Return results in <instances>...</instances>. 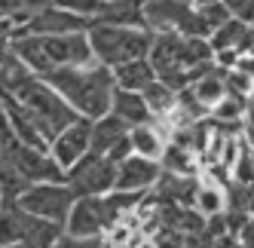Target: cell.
Returning <instances> with one entry per match:
<instances>
[{
    "instance_id": "cell-1",
    "label": "cell",
    "mask_w": 254,
    "mask_h": 248,
    "mask_svg": "<svg viewBox=\"0 0 254 248\" xmlns=\"http://www.w3.org/2000/svg\"><path fill=\"white\" fill-rule=\"evenodd\" d=\"M83 120H98L111 114V101L117 92L114 67L101 62H89L80 67H56L43 77Z\"/></svg>"
},
{
    "instance_id": "cell-2",
    "label": "cell",
    "mask_w": 254,
    "mask_h": 248,
    "mask_svg": "<svg viewBox=\"0 0 254 248\" xmlns=\"http://www.w3.org/2000/svg\"><path fill=\"white\" fill-rule=\"evenodd\" d=\"M86 34H89V46H92L95 62L107 67H120L135 59H147L150 43H153V31L147 28H117V25L89 22Z\"/></svg>"
},
{
    "instance_id": "cell-3",
    "label": "cell",
    "mask_w": 254,
    "mask_h": 248,
    "mask_svg": "<svg viewBox=\"0 0 254 248\" xmlns=\"http://www.w3.org/2000/svg\"><path fill=\"white\" fill-rule=\"evenodd\" d=\"M6 92H9L12 98H19L28 111L37 114L56 135H59L62 129H67L70 123L80 120V114L70 108V104H67L56 89H52V86H49L43 77H37V74H25L22 80L9 83Z\"/></svg>"
},
{
    "instance_id": "cell-4",
    "label": "cell",
    "mask_w": 254,
    "mask_h": 248,
    "mask_svg": "<svg viewBox=\"0 0 254 248\" xmlns=\"http://www.w3.org/2000/svg\"><path fill=\"white\" fill-rule=\"evenodd\" d=\"M77 202V193L70 190L64 181H40V184H28V190L19 196V205L34 218H43L52 224H62L67 221L70 208Z\"/></svg>"
},
{
    "instance_id": "cell-5",
    "label": "cell",
    "mask_w": 254,
    "mask_h": 248,
    "mask_svg": "<svg viewBox=\"0 0 254 248\" xmlns=\"http://www.w3.org/2000/svg\"><path fill=\"white\" fill-rule=\"evenodd\" d=\"M117 166L111 156L104 153H92L89 150L77 166H70L64 175V184L80 196H104L117 187Z\"/></svg>"
},
{
    "instance_id": "cell-6",
    "label": "cell",
    "mask_w": 254,
    "mask_h": 248,
    "mask_svg": "<svg viewBox=\"0 0 254 248\" xmlns=\"http://www.w3.org/2000/svg\"><path fill=\"white\" fill-rule=\"evenodd\" d=\"M6 166H9L15 175H22L28 184L64 181V169L56 163V159H52L49 153H43V150H34V147L22 144L19 138H15V144H12L9 153H6Z\"/></svg>"
},
{
    "instance_id": "cell-7",
    "label": "cell",
    "mask_w": 254,
    "mask_h": 248,
    "mask_svg": "<svg viewBox=\"0 0 254 248\" xmlns=\"http://www.w3.org/2000/svg\"><path fill=\"white\" fill-rule=\"evenodd\" d=\"M40 40H43V52H46L52 70H56V67H80V64L95 62L86 31L52 34V37H40ZM52 70H49V74H52Z\"/></svg>"
},
{
    "instance_id": "cell-8",
    "label": "cell",
    "mask_w": 254,
    "mask_h": 248,
    "mask_svg": "<svg viewBox=\"0 0 254 248\" xmlns=\"http://www.w3.org/2000/svg\"><path fill=\"white\" fill-rule=\"evenodd\" d=\"M89 150H92V120L80 117L77 123H70L67 129H62L56 135V141H52V147H49V156L56 159L67 175V169L77 166Z\"/></svg>"
},
{
    "instance_id": "cell-9",
    "label": "cell",
    "mask_w": 254,
    "mask_h": 248,
    "mask_svg": "<svg viewBox=\"0 0 254 248\" xmlns=\"http://www.w3.org/2000/svg\"><path fill=\"white\" fill-rule=\"evenodd\" d=\"M107 227L111 224H107V211H104L101 196H80L64 221V233L77 236V239H92V236H104Z\"/></svg>"
},
{
    "instance_id": "cell-10",
    "label": "cell",
    "mask_w": 254,
    "mask_h": 248,
    "mask_svg": "<svg viewBox=\"0 0 254 248\" xmlns=\"http://www.w3.org/2000/svg\"><path fill=\"white\" fill-rule=\"evenodd\" d=\"M92 153H104V156H111L114 163H123V159L132 153L129 126L114 114H104V117L92 120Z\"/></svg>"
},
{
    "instance_id": "cell-11",
    "label": "cell",
    "mask_w": 254,
    "mask_h": 248,
    "mask_svg": "<svg viewBox=\"0 0 254 248\" xmlns=\"http://www.w3.org/2000/svg\"><path fill=\"white\" fill-rule=\"evenodd\" d=\"M86 28H89V19H80V15L52 3V6H43V9H34L31 19L19 31L37 34V37H52V34H74V31H86Z\"/></svg>"
},
{
    "instance_id": "cell-12",
    "label": "cell",
    "mask_w": 254,
    "mask_h": 248,
    "mask_svg": "<svg viewBox=\"0 0 254 248\" xmlns=\"http://www.w3.org/2000/svg\"><path fill=\"white\" fill-rule=\"evenodd\" d=\"M162 175V166L156 159H147V156H138V153H129L117 166V187L114 190H132V193H147L156 187Z\"/></svg>"
},
{
    "instance_id": "cell-13",
    "label": "cell",
    "mask_w": 254,
    "mask_h": 248,
    "mask_svg": "<svg viewBox=\"0 0 254 248\" xmlns=\"http://www.w3.org/2000/svg\"><path fill=\"white\" fill-rule=\"evenodd\" d=\"M199 184H196V196H193V208L199 211L202 218H211V215H221L227 211V187L224 181H217L214 175H208L205 169L196 175Z\"/></svg>"
},
{
    "instance_id": "cell-14",
    "label": "cell",
    "mask_w": 254,
    "mask_h": 248,
    "mask_svg": "<svg viewBox=\"0 0 254 248\" xmlns=\"http://www.w3.org/2000/svg\"><path fill=\"white\" fill-rule=\"evenodd\" d=\"M92 22L117 25V28H147V22H144V0H114V3H104Z\"/></svg>"
},
{
    "instance_id": "cell-15",
    "label": "cell",
    "mask_w": 254,
    "mask_h": 248,
    "mask_svg": "<svg viewBox=\"0 0 254 248\" xmlns=\"http://www.w3.org/2000/svg\"><path fill=\"white\" fill-rule=\"evenodd\" d=\"M111 114L120 117L129 129H132V126H144V123H153L144 95H141V92H129V89H117V92H114Z\"/></svg>"
},
{
    "instance_id": "cell-16",
    "label": "cell",
    "mask_w": 254,
    "mask_h": 248,
    "mask_svg": "<svg viewBox=\"0 0 254 248\" xmlns=\"http://www.w3.org/2000/svg\"><path fill=\"white\" fill-rule=\"evenodd\" d=\"M129 144H132V153L156 159V163H159V156H162V150H166L169 138H166V132H162L156 123H144V126H132L129 129Z\"/></svg>"
},
{
    "instance_id": "cell-17",
    "label": "cell",
    "mask_w": 254,
    "mask_h": 248,
    "mask_svg": "<svg viewBox=\"0 0 254 248\" xmlns=\"http://www.w3.org/2000/svg\"><path fill=\"white\" fill-rule=\"evenodd\" d=\"M114 80H117V89L144 92L156 80V70H153L150 59H135V62H126L120 67H114Z\"/></svg>"
},
{
    "instance_id": "cell-18",
    "label": "cell",
    "mask_w": 254,
    "mask_h": 248,
    "mask_svg": "<svg viewBox=\"0 0 254 248\" xmlns=\"http://www.w3.org/2000/svg\"><path fill=\"white\" fill-rule=\"evenodd\" d=\"M190 89H193V95L199 98V104H202V108L211 114V108H217V104L227 98V92H230V89H227V80H224V67L217 64L211 74L199 77V80L190 86Z\"/></svg>"
},
{
    "instance_id": "cell-19",
    "label": "cell",
    "mask_w": 254,
    "mask_h": 248,
    "mask_svg": "<svg viewBox=\"0 0 254 248\" xmlns=\"http://www.w3.org/2000/svg\"><path fill=\"white\" fill-rule=\"evenodd\" d=\"M159 166H162V172L181 175V178H196V175L202 172L199 156L193 150L178 147V144H166V150H162V156H159Z\"/></svg>"
},
{
    "instance_id": "cell-20",
    "label": "cell",
    "mask_w": 254,
    "mask_h": 248,
    "mask_svg": "<svg viewBox=\"0 0 254 248\" xmlns=\"http://www.w3.org/2000/svg\"><path fill=\"white\" fill-rule=\"evenodd\" d=\"M245 31H248V22L230 19V22H224L217 31H211L208 43H211L214 52H230V49L239 52V46H242V40H245Z\"/></svg>"
},
{
    "instance_id": "cell-21",
    "label": "cell",
    "mask_w": 254,
    "mask_h": 248,
    "mask_svg": "<svg viewBox=\"0 0 254 248\" xmlns=\"http://www.w3.org/2000/svg\"><path fill=\"white\" fill-rule=\"evenodd\" d=\"M208 62H214V49H211L208 37H187L184 34V40H181V67L193 70Z\"/></svg>"
},
{
    "instance_id": "cell-22",
    "label": "cell",
    "mask_w": 254,
    "mask_h": 248,
    "mask_svg": "<svg viewBox=\"0 0 254 248\" xmlns=\"http://www.w3.org/2000/svg\"><path fill=\"white\" fill-rule=\"evenodd\" d=\"M141 95H144V101H147V108H150V117H153V120H162L166 114H172L175 101H178V92H172L169 86L159 83V80H153Z\"/></svg>"
},
{
    "instance_id": "cell-23",
    "label": "cell",
    "mask_w": 254,
    "mask_h": 248,
    "mask_svg": "<svg viewBox=\"0 0 254 248\" xmlns=\"http://www.w3.org/2000/svg\"><path fill=\"white\" fill-rule=\"evenodd\" d=\"M230 178L236 184H242V187H254V147L245 141V135H242L239 153H236V163L230 169Z\"/></svg>"
},
{
    "instance_id": "cell-24",
    "label": "cell",
    "mask_w": 254,
    "mask_h": 248,
    "mask_svg": "<svg viewBox=\"0 0 254 248\" xmlns=\"http://www.w3.org/2000/svg\"><path fill=\"white\" fill-rule=\"evenodd\" d=\"M208 117H211L214 123H245V117H248V104H245V98L227 92V98L217 104V108H211Z\"/></svg>"
},
{
    "instance_id": "cell-25",
    "label": "cell",
    "mask_w": 254,
    "mask_h": 248,
    "mask_svg": "<svg viewBox=\"0 0 254 248\" xmlns=\"http://www.w3.org/2000/svg\"><path fill=\"white\" fill-rule=\"evenodd\" d=\"M224 80H227V89L233 95H239V98H248L254 92V77L245 74L242 67H227L224 70Z\"/></svg>"
},
{
    "instance_id": "cell-26",
    "label": "cell",
    "mask_w": 254,
    "mask_h": 248,
    "mask_svg": "<svg viewBox=\"0 0 254 248\" xmlns=\"http://www.w3.org/2000/svg\"><path fill=\"white\" fill-rule=\"evenodd\" d=\"M56 6H62V9H67V12H74V15H80V19H89L92 22L95 15L101 12V0H56Z\"/></svg>"
},
{
    "instance_id": "cell-27",
    "label": "cell",
    "mask_w": 254,
    "mask_h": 248,
    "mask_svg": "<svg viewBox=\"0 0 254 248\" xmlns=\"http://www.w3.org/2000/svg\"><path fill=\"white\" fill-rule=\"evenodd\" d=\"M12 37H15V25L9 15H0V64L12 56Z\"/></svg>"
},
{
    "instance_id": "cell-28",
    "label": "cell",
    "mask_w": 254,
    "mask_h": 248,
    "mask_svg": "<svg viewBox=\"0 0 254 248\" xmlns=\"http://www.w3.org/2000/svg\"><path fill=\"white\" fill-rule=\"evenodd\" d=\"M52 248H107V242H104V236L77 239V236H67V233H62V236H59V242L52 245Z\"/></svg>"
},
{
    "instance_id": "cell-29",
    "label": "cell",
    "mask_w": 254,
    "mask_h": 248,
    "mask_svg": "<svg viewBox=\"0 0 254 248\" xmlns=\"http://www.w3.org/2000/svg\"><path fill=\"white\" fill-rule=\"evenodd\" d=\"M221 3L230 9L233 19H239V22H248L254 19V0H221Z\"/></svg>"
},
{
    "instance_id": "cell-30",
    "label": "cell",
    "mask_w": 254,
    "mask_h": 248,
    "mask_svg": "<svg viewBox=\"0 0 254 248\" xmlns=\"http://www.w3.org/2000/svg\"><path fill=\"white\" fill-rule=\"evenodd\" d=\"M245 104H248V117H245V123H248V126H254V92L245 98Z\"/></svg>"
},
{
    "instance_id": "cell-31",
    "label": "cell",
    "mask_w": 254,
    "mask_h": 248,
    "mask_svg": "<svg viewBox=\"0 0 254 248\" xmlns=\"http://www.w3.org/2000/svg\"><path fill=\"white\" fill-rule=\"evenodd\" d=\"M245 141L254 147V126H245Z\"/></svg>"
},
{
    "instance_id": "cell-32",
    "label": "cell",
    "mask_w": 254,
    "mask_h": 248,
    "mask_svg": "<svg viewBox=\"0 0 254 248\" xmlns=\"http://www.w3.org/2000/svg\"><path fill=\"white\" fill-rule=\"evenodd\" d=\"M193 6H205V3H214V0H190Z\"/></svg>"
},
{
    "instance_id": "cell-33",
    "label": "cell",
    "mask_w": 254,
    "mask_h": 248,
    "mask_svg": "<svg viewBox=\"0 0 254 248\" xmlns=\"http://www.w3.org/2000/svg\"><path fill=\"white\" fill-rule=\"evenodd\" d=\"M0 248H31V245H0Z\"/></svg>"
},
{
    "instance_id": "cell-34",
    "label": "cell",
    "mask_w": 254,
    "mask_h": 248,
    "mask_svg": "<svg viewBox=\"0 0 254 248\" xmlns=\"http://www.w3.org/2000/svg\"><path fill=\"white\" fill-rule=\"evenodd\" d=\"M3 92H6V89H3V74H0V95H3Z\"/></svg>"
},
{
    "instance_id": "cell-35",
    "label": "cell",
    "mask_w": 254,
    "mask_h": 248,
    "mask_svg": "<svg viewBox=\"0 0 254 248\" xmlns=\"http://www.w3.org/2000/svg\"><path fill=\"white\" fill-rule=\"evenodd\" d=\"M138 248H150V242H141V245H138Z\"/></svg>"
},
{
    "instance_id": "cell-36",
    "label": "cell",
    "mask_w": 254,
    "mask_h": 248,
    "mask_svg": "<svg viewBox=\"0 0 254 248\" xmlns=\"http://www.w3.org/2000/svg\"><path fill=\"white\" fill-rule=\"evenodd\" d=\"M101 3H114V0H101Z\"/></svg>"
},
{
    "instance_id": "cell-37",
    "label": "cell",
    "mask_w": 254,
    "mask_h": 248,
    "mask_svg": "<svg viewBox=\"0 0 254 248\" xmlns=\"http://www.w3.org/2000/svg\"><path fill=\"white\" fill-rule=\"evenodd\" d=\"M0 205H3V199H0Z\"/></svg>"
}]
</instances>
